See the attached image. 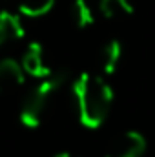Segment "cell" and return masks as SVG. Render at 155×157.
I'll return each mask as SVG.
<instances>
[{"instance_id": "obj_1", "label": "cell", "mask_w": 155, "mask_h": 157, "mask_svg": "<svg viewBox=\"0 0 155 157\" xmlns=\"http://www.w3.org/2000/svg\"><path fill=\"white\" fill-rule=\"evenodd\" d=\"M73 97L80 122L95 130L106 122L113 104V90L110 82L97 73H80L73 82Z\"/></svg>"}, {"instance_id": "obj_2", "label": "cell", "mask_w": 155, "mask_h": 157, "mask_svg": "<svg viewBox=\"0 0 155 157\" xmlns=\"http://www.w3.org/2000/svg\"><path fill=\"white\" fill-rule=\"evenodd\" d=\"M68 78H70V73L66 70L51 71L47 77L40 78L39 84L29 90V93L26 95L22 108H20V122L26 128L33 130L42 124V121L49 110L51 101L62 90V86L68 82Z\"/></svg>"}, {"instance_id": "obj_3", "label": "cell", "mask_w": 155, "mask_h": 157, "mask_svg": "<svg viewBox=\"0 0 155 157\" xmlns=\"http://www.w3.org/2000/svg\"><path fill=\"white\" fill-rule=\"evenodd\" d=\"M146 152V137L135 130L120 133L113 139L104 157H142Z\"/></svg>"}, {"instance_id": "obj_4", "label": "cell", "mask_w": 155, "mask_h": 157, "mask_svg": "<svg viewBox=\"0 0 155 157\" xmlns=\"http://www.w3.org/2000/svg\"><path fill=\"white\" fill-rule=\"evenodd\" d=\"M26 75L35 78H44L51 73V68L46 62V55H44V48L40 42H29L24 49L22 60H20Z\"/></svg>"}, {"instance_id": "obj_5", "label": "cell", "mask_w": 155, "mask_h": 157, "mask_svg": "<svg viewBox=\"0 0 155 157\" xmlns=\"http://www.w3.org/2000/svg\"><path fill=\"white\" fill-rule=\"evenodd\" d=\"M26 82V71L15 59L0 60V95L18 90Z\"/></svg>"}, {"instance_id": "obj_6", "label": "cell", "mask_w": 155, "mask_h": 157, "mask_svg": "<svg viewBox=\"0 0 155 157\" xmlns=\"http://www.w3.org/2000/svg\"><path fill=\"white\" fill-rule=\"evenodd\" d=\"M26 29L22 24V17L18 13H11V11H0V48L15 42V40L24 39Z\"/></svg>"}, {"instance_id": "obj_7", "label": "cell", "mask_w": 155, "mask_h": 157, "mask_svg": "<svg viewBox=\"0 0 155 157\" xmlns=\"http://www.w3.org/2000/svg\"><path fill=\"white\" fill-rule=\"evenodd\" d=\"M122 60V44L120 40H108L100 51V68L106 75H112L115 73L119 64Z\"/></svg>"}, {"instance_id": "obj_8", "label": "cell", "mask_w": 155, "mask_h": 157, "mask_svg": "<svg viewBox=\"0 0 155 157\" xmlns=\"http://www.w3.org/2000/svg\"><path fill=\"white\" fill-rule=\"evenodd\" d=\"M99 11L110 20H120L133 15V4L131 0H100Z\"/></svg>"}, {"instance_id": "obj_9", "label": "cell", "mask_w": 155, "mask_h": 157, "mask_svg": "<svg viewBox=\"0 0 155 157\" xmlns=\"http://www.w3.org/2000/svg\"><path fill=\"white\" fill-rule=\"evenodd\" d=\"M71 18L75 26L80 29H86L95 24V9L88 0H73L71 4Z\"/></svg>"}, {"instance_id": "obj_10", "label": "cell", "mask_w": 155, "mask_h": 157, "mask_svg": "<svg viewBox=\"0 0 155 157\" xmlns=\"http://www.w3.org/2000/svg\"><path fill=\"white\" fill-rule=\"evenodd\" d=\"M57 0H20L18 2V15L26 18H39L47 15L55 7Z\"/></svg>"}, {"instance_id": "obj_11", "label": "cell", "mask_w": 155, "mask_h": 157, "mask_svg": "<svg viewBox=\"0 0 155 157\" xmlns=\"http://www.w3.org/2000/svg\"><path fill=\"white\" fill-rule=\"evenodd\" d=\"M53 157H78V155L71 154V152H59V154H55Z\"/></svg>"}]
</instances>
